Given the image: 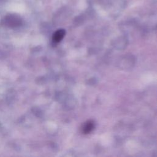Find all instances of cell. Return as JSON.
Returning <instances> with one entry per match:
<instances>
[{
    "mask_svg": "<svg viewBox=\"0 0 157 157\" xmlns=\"http://www.w3.org/2000/svg\"><path fill=\"white\" fill-rule=\"evenodd\" d=\"M66 34L65 30L63 29H60L55 31V33L53 35V41L55 42H60L63 38L64 37V35Z\"/></svg>",
    "mask_w": 157,
    "mask_h": 157,
    "instance_id": "cell-1",
    "label": "cell"
}]
</instances>
